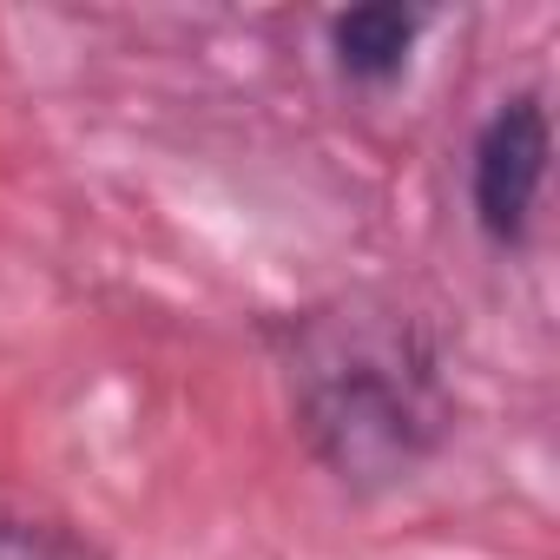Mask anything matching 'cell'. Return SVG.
Instances as JSON below:
<instances>
[{"mask_svg": "<svg viewBox=\"0 0 560 560\" xmlns=\"http://www.w3.org/2000/svg\"><path fill=\"white\" fill-rule=\"evenodd\" d=\"M298 435L357 494L416 481L455 435V389L435 330L389 298H330L277 324Z\"/></svg>", "mask_w": 560, "mask_h": 560, "instance_id": "1", "label": "cell"}, {"mask_svg": "<svg viewBox=\"0 0 560 560\" xmlns=\"http://www.w3.org/2000/svg\"><path fill=\"white\" fill-rule=\"evenodd\" d=\"M0 560H113L106 547H93L80 527L34 514V508H0Z\"/></svg>", "mask_w": 560, "mask_h": 560, "instance_id": "4", "label": "cell"}, {"mask_svg": "<svg viewBox=\"0 0 560 560\" xmlns=\"http://www.w3.org/2000/svg\"><path fill=\"white\" fill-rule=\"evenodd\" d=\"M547 165H553L547 100L540 93H508L468 145V211H475V231L488 244H501V250L527 244L540 191H547Z\"/></svg>", "mask_w": 560, "mask_h": 560, "instance_id": "2", "label": "cell"}, {"mask_svg": "<svg viewBox=\"0 0 560 560\" xmlns=\"http://www.w3.org/2000/svg\"><path fill=\"white\" fill-rule=\"evenodd\" d=\"M429 14L422 8H396V0H370V8H343L330 14V60L343 80L357 86H396L416 60V40H422Z\"/></svg>", "mask_w": 560, "mask_h": 560, "instance_id": "3", "label": "cell"}]
</instances>
